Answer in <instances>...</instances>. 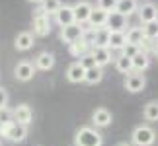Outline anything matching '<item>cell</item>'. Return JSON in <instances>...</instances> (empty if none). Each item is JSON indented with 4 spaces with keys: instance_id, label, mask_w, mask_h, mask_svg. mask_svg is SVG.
Wrapping results in <instances>:
<instances>
[{
    "instance_id": "1",
    "label": "cell",
    "mask_w": 158,
    "mask_h": 146,
    "mask_svg": "<svg viewBox=\"0 0 158 146\" xmlns=\"http://www.w3.org/2000/svg\"><path fill=\"white\" fill-rule=\"evenodd\" d=\"M74 146H104V136L96 127H80L74 132Z\"/></svg>"
},
{
    "instance_id": "2",
    "label": "cell",
    "mask_w": 158,
    "mask_h": 146,
    "mask_svg": "<svg viewBox=\"0 0 158 146\" xmlns=\"http://www.w3.org/2000/svg\"><path fill=\"white\" fill-rule=\"evenodd\" d=\"M131 140L133 146H152L156 140V132L150 125H139L131 132Z\"/></svg>"
},
{
    "instance_id": "3",
    "label": "cell",
    "mask_w": 158,
    "mask_h": 146,
    "mask_svg": "<svg viewBox=\"0 0 158 146\" xmlns=\"http://www.w3.org/2000/svg\"><path fill=\"white\" fill-rule=\"evenodd\" d=\"M123 86H125L127 92H131V94H139V92H143V90L147 88V78H144L143 72H131V74H127V76H125Z\"/></svg>"
},
{
    "instance_id": "4",
    "label": "cell",
    "mask_w": 158,
    "mask_h": 146,
    "mask_svg": "<svg viewBox=\"0 0 158 146\" xmlns=\"http://www.w3.org/2000/svg\"><path fill=\"white\" fill-rule=\"evenodd\" d=\"M72 10H74V22L80 23V26H86L90 22L92 12H94V6L90 2H86V0H78V2L72 6Z\"/></svg>"
},
{
    "instance_id": "5",
    "label": "cell",
    "mask_w": 158,
    "mask_h": 146,
    "mask_svg": "<svg viewBox=\"0 0 158 146\" xmlns=\"http://www.w3.org/2000/svg\"><path fill=\"white\" fill-rule=\"evenodd\" d=\"M35 64L29 63V60H20L16 66H14V78L18 82H29L31 78L35 76Z\"/></svg>"
},
{
    "instance_id": "6",
    "label": "cell",
    "mask_w": 158,
    "mask_h": 146,
    "mask_svg": "<svg viewBox=\"0 0 158 146\" xmlns=\"http://www.w3.org/2000/svg\"><path fill=\"white\" fill-rule=\"evenodd\" d=\"M82 35H84V26H80V23H72V26H64V27H60L59 37H60V41H64V43L72 45L74 41L82 39Z\"/></svg>"
},
{
    "instance_id": "7",
    "label": "cell",
    "mask_w": 158,
    "mask_h": 146,
    "mask_svg": "<svg viewBox=\"0 0 158 146\" xmlns=\"http://www.w3.org/2000/svg\"><path fill=\"white\" fill-rule=\"evenodd\" d=\"M51 33V18L47 14H35L33 16V35L47 37Z\"/></svg>"
},
{
    "instance_id": "8",
    "label": "cell",
    "mask_w": 158,
    "mask_h": 146,
    "mask_svg": "<svg viewBox=\"0 0 158 146\" xmlns=\"http://www.w3.org/2000/svg\"><path fill=\"white\" fill-rule=\"evenodd\" d=\"M113 121V115L109 109L106 107H98L92 111V125L96 127V129H104V127H109Z\"/></svg>"
},
{
    "instance_id": "9",
    "label": "cell",
    "mask_w": 158,
    "mask_h": 146,
    "mask_svg": "<svg viewBox=\"0 0 158 146\" xmlns=\"http://www.w3.org/2000/svg\"><path fill=\"white\" fill-rule=\"evenodd\" d=\"M139 20L141 23H148V22H154L158 20V6L152 4V2H144V4H139Z\"/></svg>"
},
{
    "instance_id": "10",
    "label": "cell",
    "mask_w": 158,
    "mask_h": 146,
    "mask_svg": "<svg viewBox=\"0 0 158 146\" xmlns=\"http://www.w3.org/2000/svg\"><path fill=\"white\" fill-rule=\"evenodd\" d=\"M64 76H66V80H69L70 84H80V82L86 80V68H84V66L76 60V63L69 64V68H66Z\"/></svg>"
},
{
    "instance_id": "11",
    "label": "cell",
    "mask_w": 158,
    "mask_h": 146,
    "mask_svg": "<svg viewBox=\"0 0 158 146\" xmlns=\"http://www.w3.org/2000/svg\"><path fill=\"white\" fill-rule=\"evenodd\" d=\"M55 22H57V26H60V27L76 23L74 22V10H72V6H69V4L60 6V10L55 14Z\"/></svg>"
},
{
    "instance_id": "12",
    "label": "cell",
    "mask_w": 158,
    "mask_h": 146,
    "mask_svg": "<svg viewBox=\"0 0 158 146\" xmlns=\"http://www.w3.org/2000/svg\"><path fill=\"white\" fill-rule=\"evenodd\" d=\"M109 31H125L127 27H131L127 23V18L121 16L119 12H109V18H107V26H106Z\"/></svg>"
},
{
    "instance_id": "13",
    "label": "cell",
    "mask_w": 158,
    "mask_h": 146,
    "mask_svg": "<svg viewBox=\"0 0 158 146\" xmlns=\"http://www.w3.org/2000/svg\"><path fill=\"white\" fill-rule=\"evenodd\" d=\"M14 121L27 127V125L33 121V109L29 107L27 103H20V105L14 109Z\"/></svg>"
},
{
    "instance_id": "14",
    "label": "cell",
    "mask_w": 158,
    "mask_h": 146,
    "mask_svg": "<svg viewBox=\"0 0 158 146\" xmlns=\"http://www.w3.org/2000/svg\"><path fill=\"white\" fill-rule=\"evenodd\" d=\"M6 138H8L10 142H23L27 138V127L14 121L12 127H10V131H8V135H6Z\"/></svg>"
},
{
    "instance_id": "15",
    "label": "cell",
    "mask_w": 158,
    "mask_h": 146,
    "mask_svg": "<svg viewBox=\"0 0 158 146\" xmlns=\"http://www.w3.org/2000/svg\"><path fill=\"white\" fill-rule=\"evenodd\" d=\"M33 47V33L31 31H20L14 39V49L16 51H29Z\"/></svg>"
},
{
    "instance_id": "16",
    "label": "cell",
    "mask_w": 158,
    "mask_h": 146,
    "mask_svg": "<svg viewBox=\"0 0 158 146\" xmlns=\"http://www.w3.org/2000/svg\"><path fill=\"white\" fill-rule=\"evenodd\" d=\"M35 68L37 70H51L53 66H55V55L49 53V51H43V53H39L37 57H35Z\"/></svg>"
},
{
    "instance_id": "17",
    "label": "cell",
    "mask_w": 158,
    "mask_h": 146,
    "mask_svg": "<svg viewBox=\"0 0 158 146\" xmlns=\"http://www.w3.org/2000/svg\"><path fill=\"white\" fill-rule=\"evenodd\" d=\"M107 18H109V12L100 10V8H94L92 16H90L88 26H90V27H94V29H98V27H106V26H107Z\"/></svg>"
},
{
    "instance_id": "18",
    "label": "cell",
    "mask_w": 158,
    "mask_h": 146,
    "mask_svg": "<svg viewBox=\"0 0 158 146\" xmlns=\"http://www.w3.org/2000/svg\"><path fill=\"white\" fill-rule=\"evenodd\" d=\"M90 51H92V45H90L86 39H78L72 45H69V53L74 59H80V57H84V55H88Z\"/></svg>"
},
{
    "instance_id": "19",
    "label": "cell",
    "mask_w": 158,
    "mask_h": 146,
    "mask_svg": "<svg viewBox=\"0 0 158 146\" xmlns=\"http://www.w3.org/2000/svg\"><path fill=\"white\" fill-rule=\"evenodd\" d=\"M90 53H92V57L96 59V64L102 66V68L111 63V59H115V57H111V51H109V49H102V47H92Z\"/></svg>"
},
{
    "instance_id": "20",
    "label": "cell",
    "mask_w": 158,
    "mask_h": 146,
    "mask_svg": "<svg viewBox=\"0 0 158 146\" xmlns=\"http://www.w3.org/2000/svg\"><path fill=\"white\" fill-rule=\"evenodd\" d=\"M109 29L107 27H98L92 39V47H102V49H109Z\"/></svg>"
},
{
    "instance_id": "21",
    "label": "cell",
    "mask_w": 158,
    "mask_h": 146,
    "mask_svg": "<svg viewBox=\"0 0 158 146\" xmlns=\"http://www.w3.org/2000/svg\"><path fill=\"white\" fill-rule=\"evenodd\" d=\"M127 45V33L125 31H111L109 33V51H121Z\"/></svg>"
},
{
    "instance_id": "22",
    "label": "cell",
    "mask_w": 158,
    "mask_h": 146,
    "mask_svg": "<svg viewBox=\"0 0 158 146\" xmlns=\"http://www.w3.org/2000/svg\"><path fill=\"white\" fill-rule=\"evenodd\" d=\"M60 6H63V2L60 0H43V2L39 4V8L35 10V14H47V16H55L57 12L60 10Z\"/></svg>"
},
{
    "instance_id": "23",
    "label": "cell",
    "mask_w": 158,
    "mask_h": 146,
    "mask_svg": "<svg viewBox=\"0 0 158 146\" xmlns=\"http://www.w3.org/2000/svg\"><path fill=\"white\" fill-rule=\"evenodd\" d=\"M137 10H139V2H137V0H119L117 8H115V12H119V14L125 16V18L133 16Z\"/></svg>"
},
{
    "instance_id": "24",
    "label": "cell",
    "mask_w": 158,
    "mask_h": 146,
    "mask_svg": "<svg viewBox=\"0 0 158 146\" xmlns=\"http://www.w3.org/2000/svg\"><path fill=\"white\" fill-rule=\"evenodd\" d=\"M113 60H115V68H117L121 74L127 76V74H131V72H133V59H129V57H125V55L119 53Z\"/></svg>"
},
{
    "instance_id": "25",
    "label": "cell",
    "mask_w": 158,
    "mask_h": 146,
    "mask_svg": "<svg viewBox=\"0 0 158 146\" xmlns=\"http://www.w3.org/2000/svg\"><path fill=\"white\" fill-rule=\"evenodd\" d=\"M127 43H133V45H141L144 41V33H143V26H131L127 29Z\"/></svg>"
},
{
    "instance_id": "26",
    "label": "cell",
    "mask_w": 158,
    "mask_h": 146,
    "mask_svg": "<svg viewBox=\"0 0 158 146\" xmlns=\"http://www.w3.org/2000/svg\"><path fill=\"white\" fill-rule=\"evenodd\" d=\"M143 117H144V121H148V123H156L158 121V99H152L144 105Z\"/></svg>"
},
{
    "instance_id": "27",
    "label": "cell",
    "mask_w": 158,
    "mask_h": 146,
    "mask_svg": "<svg viewBox=\"0 0 158 146\" xmlns=\"http://www.w3.org/2000/svg\"><path fill=\"white\" fill-rule=\"evenodd\" d=\"M150 66V57L147 53H139L133 57V72H144Z\"/></svg>"
},
{
    "instance_id": "28",
    "label": "cell",
    "mask_w": 158,
    "mask_h": 146,
    "mask_svg": "<svg viewBox=\"0 0 158 146\" xmlns=\"http://www.w3.org/2000/svg\"><path fill=\"white\" fill-rule=\"evenodd\" d=\"M102 80H104V68L102 66H94V68H90V70H86V84H100Z\"/></svg>"
},
{
    "instance_id": "29",
    "label": "cell",
    "mask_w": 158,
    "mask_h": 146,
    "mask_svg": "<svg viewBox=\"0 0 158 146\" xmlns=\"http://www.w3.org/2000/svg\"><path fill=\"white\" fill-rule=\"evenodd\" d=\"M143 33H144V37H147V39L158 41V20L148 22V23H143Z\"/></svg>"
},
{
    "instance_id": "30",
    "label": "cell",
    "mask_w": 158,
    "mask_h": 146,
    "mask_svg": "<svg viewBox=\"0 0 158 146\" xmlns=\"http://www.w3.org/2000/svg\"><path fill=\"white\" fill-rule=\"evenodd\" d=\"M119 53L125 55V57H129V59H133V57H137V55L141 53V47H139V45H133V43H127Z\"/></svg>"
},
{
    "instance_id": "31",
    "label": "cell",
    "mask_w": 158,
    "mask_h": 146,
    "mask_svg": "<svg viewBox=\"0 0 158 146\" xmlns=\"http://www.w3.org/2000/svg\"><path fill=\"white\" fill-rule=\"evenodd\" d=\"M117 2H119V0H98L96 8L106 10V12H115V8H117Z\"/></svg>"
},
{
    "instance_id": "32",
    "label": "cell",
    "mask_w": 158,
    "mask_h": 146,
    "mask_svg": "<svg viewBox=\"0 0 158 146\" xmlns=\"http://www.w3.org/2000/svg\"><path fill=\"white\" fill-rule=\"evenodd\" d=\"M12 121H14V109L2 107L0 109V125L2 123H12Z\"/></svg>"
},
{
    "instance_id": "33",
    "label": "cell",
    "mask_w": 158,
    "mask_h": 146,
    "mask_svg": "<svg viewBox=\"0 0 158 146\" xmlns=\"http://www.w3.org/2000/svg\"><path fill=\"white\" fill-rule=\"evenodd\" d=\"M78 63H80L86 70L94 68V66H98V64H96V59L92 57V53H88V55H84V57H80V59H78Z\"/></svg>"
},
{
    "instance_id": "34",
    "label": "cell",
    "mask_w": 158,
    "mask_h": 146,
    "mask_svg": "<svg viewBox=\"0 0 158 146\" xmlns=\"http://www.w3.org/2000/svg\"><path fill=\"white\" fill-rule=\"evenodd\" d=\"M8 99H10V95H8V92H6V88L0 86V109L8 107Z\"/></svg>"
},
{
    "instance_id": "35",
    "label": "cell",
    "mask_w": 158,
    "mask_h": 146,
    "mask_svg": "<svg viewBox=\"0 0 158 146\" xmlns=\"http://www.w3.org/2000/svg\"><path fill=\"white\" fill-rule=\"evenodd\" d=\"M152 55L158 59V41H154V49H152Z\"/></svg>"
},
{
    "instance_id": "36",
    "label": "cell",
    "mask_w": 158,
    "mask_h": 146,
    "mask_svg": "<svg viewBox=\"0 0 158 146\" xmlns=\"http://www.w3.org/2000/svg\"><path fill=\"white\" fill-rule=\"evenodd\" d=\"M27 2H33V4H41L43 0H27Z\"/></svg>"
},
{
    "instance_id": "37",
    "label": "cell",
    "mask_w": 158,
    "mask_h": 146,
    "mask_svg": "<svg viewBox=\"0 0 158 146\" xmlns=\"http://www.w3.org/2000/svg\"><path fill=\"white\" fill-rule=\"evenodd\" d=\"M117 146H133V144H129V142H121V144H117Z\"/></svg>"
},
{
    "instance_id": "38",
    "label": "cell",
    "mask_w": 158,
    "mask_h": 146,
    "mask_svg": "<svg viewBox=\"0 0 158 146\" xmlns=\"http://www.w3.org/2000/svg\"><path fill=\"white\" fill-rule=\"evenodd\" d=\"M0 138H2V136H0Z\"/></svg>"
}]
</instances>
